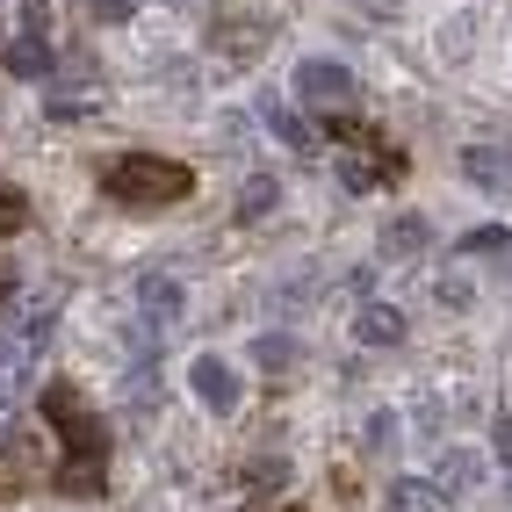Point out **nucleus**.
Listing matches in <instances>:
<instances>
[{
    "instance_id": "1",
    "label": "nucleus",
    "mask_w": 512,
    "mask_h": 512,
    "mask_svg": "<svg viewBox=\"0 0 512 512\" xmlns=\"http://www.w3.org/2000/svg\"><path fill=\"white\" fill-rule=\"evenodd\" d=\"M44 419H51V426H58V440H65L58 491L94 498V491H101V462H109V433H101V419H87V412H80L73 383H51V390H44Z\"/></svg>"
},
{
    "instance_id": "2",
    "label": "nucleus",
    "mask_w": 512,
    "mask_h": 512,
    "mask_svg": "<svg viewBox=\"0 0 512 512\" xmlns=\"http://www.w3.org/2000/svg\"><path fill=\"white\" fill-rule=\"evenodd\" d=\"M195 181L181 159H159V152H123L101 166V195L123 202V210H166V202H181Z\"/></svg>"
},
{
    "instance_id": "3",
    "label": "nucleus",
    "mask_w": 512,
    "mask_h": 512,
    "mask_svg": "<svg viewBox=\"0 0 512 512\" xmlns=\"http://www.w3.org/2000/svg\"><path fill=\"white\" fill-rule=\"evenodd\" d=\"M296 101H303V109H325V116H347L361 101V80L339 58H303L296 65Z\"/></svg>"
},
{
    "instance_id": "4",
    "label": "nucleus",
    "mask_w": 512,
    "mask_h": 512,
    "mask_svg": "<svg viewBox=\"0 0 512 512\" xmlns=\"http://www.w3.org/2000/svg\"><path fill=\"white\" fill-rule=\"evenodd\" d=\"M188 390H195L202 412H217V419H231L238 397H246V383H238V368H231L224 354H202V361L188 368Z\"/></svg>"
},
{
    "instance_id": "5",
    "label": "nucleus",
    "mask_w": 512,
    "mask_h": 512,
    "mask_svg": "<svg viewBox=\"0 0 512 512\" xmlns=\"http://www.w3.org/2000/svg\"><path fill=\"white\" fill-rule=\"evenodd\" d=\"M267 37H275V22H267V15H224V22L210 29V51L231 58V65H253V58L267 51Z\"/></svg>"
},
{
    "instance_id": "6",
    "label": "nucleus",
    "mask_w": 512,
    "mask_h": 512,
    "mask_svg": "<svg viewBox=\"0 0 512 512\" xmlns=\"http://www.w3.org/2000/svg\"><path fill=\"white\" fill-rule=\"evenodd\" d=\"M138 311H145L152 332H166V325L188 311V289H181L174 275H145V282H138Z\"/></svg>"
},
{
    "instance_id": "7",
    "label": "nucleus",
    "mask_w": 512,
    "mask_h": 512,
    "mask_svg": "<svg viewBox=\"0 0 512 512\" xmlns=\"http://www.w3.org/2000/svg\"><path fill=\"white\" fill-rule=\"evenodd\" d=\"M260 123H267V130H275V138H282L289 152H318V130H311V123H303V116L289 109V101H282V94H267V87H260Z\"/></svg>"
},
{
    "instance_id": "8",
    "label": "nucleus",
    "mask_w": 512,
    "mask_h": 512,
    "mask_svg": "<svg viewBox=\"0 0 512 512\" xmlns=\"http://www.w3.org/2000/svg\"><path fill=\"white\" fill-rule=\"evenodd\" d=\"M462 174L484 188V195H512V152H498V145H469V152H462Z\"/></svg>"
},
{
    "instance_id": "9",
    "label": "nucleus",
    "mask_w": 512,
    "mask_h": 512,
    "mask_svg": "<svg viewBox=\"0 0 512 512\" xmlns=\"http://www.w3.org/2000/svg\"><path fill=\"white\" fill-rule=\"evenodd\" d=\"M426 246H433V224L404 210V217H390V224H383V246H375V253H383V260H419Z\"/></svg>"
},
{
    "instance_id": "10",
    "label": "nucleus",
    "mask_w": 512,
    "mask_h": 512,
    "mask_svg": "<svg viewBox=\"0 0 512 512\" xmlns=\"http://www.w3.org/2000/svg\"><path fill=\"white\" fill-rule=\"evenodd\" d=\"M354 339H361V347H397V339H404V311H397V303H361Z\"/></svg>"
},
{
    "instance_id": "11",
    "label": "nucleus",
    "mask_w": 512,
    "mask_h": 512,
    "mask_svg": "<svg viewBox=\"0 0 512 512\" xmlns=\"http://www.w3.org/2000/svg\"><path fill=\"white\" fill-rule=\"evenodd\" d=\"M476 476H484V455H469V448H448V455L433 462V491H440V498H462V491L476 484Z\"/></svg>"
},
{
    "instance_id": "12",
    "label": "nucleus",
    "mask_w": 512,
    "mask_h": 512,
    "mask_svg": "<svg viewBox=\"0 0 512 512\" xmlns=\"http://www.w3.org/2000/svg\"><path fill=\"white\" fill-rule=\"evenodd\" d=\"M275 202H282V181L275 174H246V188H238V224L275 217Z\"/></svg>"
},
{
    "instance_id": "13",
    "label": "nucleus",
    "mask_w": 512,
    "mask_h": 512,
    "mask_svg": "<svg viewBox=\"0 0 512 512\" xmlns=\"http://www.w3.org/2000/svg\"><path fill=\"white\" fill-rule=\"evenodd\" d=\"M8 73H15V80H51L58 58H51V44H37V37H15V44H8Z\"/></svg>"
},
{
    "instance_id": "14",
    "label": "nucleus",
    "mask_w": 512,
    "mask_h": 512,
    "mask_svg": "<svg viewBox=\"0 0 512 512\" xmlns=\"http://www.w3.org/2000/svg\"><path fill=\"white\" fill-rule=\"evenodd\" d=\"M390 512H433L440 491H433V476H390V491H383Z\"/></svg>"
},
{
    "instance_id": "15",
    "label": "nucleus",
    "mask_w": 512,
    "mask_h": 512,
    "mask_svg": "<svg viewBox=\"0 0 512 512\" xmlns=\"http://www.w3.org/2000/svg\"><path fill=\"white\" fill-rule=\"evenodd\" d=\"M253 368L260 375H289L296 368V339L289 332H253Z\"/></svg>"
},
{
    "instance_id": "16",
    "label": "nucleus",
    "mask_w": 512,
    "mask_h": 512,
    "mask_svg": "<svg viewBox=\"0 0 512 512\" xmlns=\"http://www.w3.org/2000/svg\"><path fill=\"white\" fill-rule=\"evenodd\" d=\"M462 253H469V260H512V231H505V224H484V231L462 238Z\"/></svg>"
},
{
    "instance_id": "17",
    "label": "nucleus",
    "mask_w": 512,
    "mask_h": 512,
    "mask_svg": "<svg viewBox=\"0 0 512 512\" xmlns=\"http://www.w3.org/2000/svg\"><path fill=\"white\" fill-rule=\"evenodd\" d=\"M433 303L440 311H469V275H433Z\"/></svg>"
},
{
    "instance_id": "18",
    "label": "nucleus",
    "mask_w": 512,
    "mask_h": 512,
    "mask_svg": "<svg viewBox=\"0 0 512 512\" xmlns=\"http://www.w3.org/2000/svg\"><path fill=\"white\" fill-rule=\"evenodd\" d=\"M22 37H51V0H22Z\"/></svg>"
},
{
    "instance_id": "19",
    "label": "nucleus",
    "mask_w": 512,
    "mask_h": 512,
    "mask_svg": "<svg viewBox=\"0 0 512 512\" xmlns=\"http://www.w3.org/2000/svg\"><path fill=\"white\" fill-rule=\"evenodd\" d=\"M361 440H368V448H390V440H397V412H375V419L361 426Z\"/></svg>"
},
{
    "instance_id": "20",
    "label": "nucleus",
    "mask_w": 512,
    "mask_h": 512,
    "mask_svg": "<svg viewBox=\"0 0 512 512\" xmlns=\"http://www.w3.org/2000/svg\"><path fill=\"white\" fill-rule=\"evenodd\" d=\"M15 224H22V195H15V188H0V238H8Z\"/></svg>"
},
{
    "instance_id": "21",
    "label": "nucleus",
    "mask_w": 512,
    "mask_h": 512,
    "mask_svg": "<svg viewBox=\"0 0 512 512\" xmlns=\"http://www.w3.org/2000/svg\"><path fill=\"white\" fill-rule=\"evenodd\" d=\"M491 448H498V462H505V476H512V419L491 426Z\"/></svg>"
},
{
    "instance_id": "22",
    "label": "nucleus",
    "mask_w": 512,
    "mask_h": 512,
    "mask_svg": "<svg viewBox=\"0 0 512 512\" xmlns=\"http://www.w3.org/2000/svg\"><path fill=\"white\" fill-rule=\"evenodd\" d=\"M282 476H289L282 462H253V484H260V491H282Z\"/></svg>"
}]
</instances>
